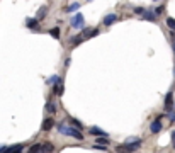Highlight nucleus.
<instances>
[{
    "label": "nucleus",
    "instance_id": "412c9836",
    "mask_svg": "<svg viewBox=\"0 0 175 153\" xmlns=\"http://www.w3.org/2000/svg\"><path fill=\"white\" fill-rule=\"evenodd\" d=\"M72 126H77V129H78V131H80L82 128H83V126H82V123H80V121H77V119H72Z\"/></svg>",
    "mask_w": 175,
    "mask_h": 153
},
{
    "label": "nucleus",
    "instance_id": "4be33fe9",
    "mask_svg": "<svg viewBox=\"0 0 175 153\" xmlns=\"http://www.w3.org/2000/svg\"><path fill=\"white\" fill-rule=\"evenodd\" d=\"M82 41H83V38H82V36H77V38H73V44H80Z\"/></svg>",
    "mask_w": 175,
    "mask_h": 153
},
{
    "label": "nucleus",
    "instance_id": "6ab92c4d",
    "mask_svg": "<svg viewBox=\"0 0 175 153\" xmlns=\"http://www.w3.org/2000/svg\"><path fill=\"white\" fill-rule=\"evenodd\" d=\"M167 26H168L172 31H175V19H172V17H168L167 19Z\"/></svg>",
    "mask_w": 175,
    "mask_h": 153
},
{
    "label": "nucleus",
    "instance_id": "dca6fc26",
    "mask_svg": "<svg viewBox=\"0 0 175 153\" xmlns=\"http://www.w3.org/2000/svg\"><path fill=\"white\" fill-rule=\"evenodd\" d=\"M60 80H61V78L58 77V75H53V77H49V78H48L46 82H48V84H53V85H55L56 82H60Z\"/></svg>",
    "mask_w": 175,
    "mask_h": 153
},
{
    "label": "nucleus",
    "instance_id": "cd10ccee",
    "mask_svg": "<svg viewBox=\"0 0 175 153\" xmlns=\"http://www.w3.org/2000/svg\"><path fill=\"white\" fill-rule=\"evenodd\" d=\"M173 51H175V44H173Z\"/></svg>",
    "mask_w": 175,
    "mask_h": 153
},
{
    "label": "nucleus",
    "instance_id": "b1692460",
    "mask_svg": "<svg viewBox=\"0 0 175 153\" xmlns=\"http://www.w3.org/2000/svg\"><path fill=\"white\" fill-rule=\"evenodd\" d=\"M134 12H136V14H138V15H143V9H134Z\"/></svg>",
    "mask_w": 175,
    "mask_h": 153
},
{
    "label": "nucleus",
    "instance_id": "7ed1b4c3",
    "mask_svg": "<svg viewBox=\"0 0 175 153\" xmlns=\"http://www.w3.org/2000/svg\"><path fill=\"white\" fill-rule=\"evenodd\" d=\"M70 24H72V27H75V29H83V26H85V19H83V15L80 14V12H77V14L72 17V20H70Z\"/></svg>",
    "mask_w": 175,
    "mask_h": 153
},
{
    "label": "nucleus",
    "instance_id": "5701e85b",
    "mask_svg": "<svg viewBox=\"0 0 175 153\" xmlns=\"http://www.w3.org/2000/svg\"><path fill=\"white\" fill-rule=\"evenodd\" d=\"M94 148H95V150H101V151H106V150H107L106 146H101V145H95Z\"/></svg>",
    "mask_w": 175,
    "mask_h": 153
},
{
    "label": "nucleus",
    "instance_id": "bb28decb",
    "mask_svg": "<svg viewBox=\"0 0 175 153\" xmlns=\"http://www.w3.org/2000/svg\"><path fill=\"white\" fill-rule=\"evenodd\" d=\"M5 151V146H0V153H3Z\"/></svg>",
    "mask_w": 175,
    "mask_h": 153
},
{
    "label": "nucleus",
    "instance_id": "ddd939ff",
    "mask_svg": "<svg viewBox=\"0 0 175 153\" xmlns=\"http://www.w3.org/2000/svg\"><path fill=\"white\" fill-rule=\"evenodd\" d=\"M78 9H80V3L75 2V3H70V5L66 7V12H75V10H78Z\"/></svg>",
    "mask_w": 175,
    "mask_h": 153
},
{
    "label": "nucleus",
    "instance_id": "423d86ee",
    "mask_svg": "<svg viewBox=\"0 0 175 153\" xmlns=\"http://www.w3.org/2000/svg\"><path fill=\"white\" fill-rule=\"evenodd\" d=\"M150 131H151L153 134H158L161 131V123L158 121V119H156V121H153L151 124H150Z\"/></svg>",
    "mask_w": 175,
    "mask_h": 153
},
{
    "label": "nucleus",
    "instance_id": "393cba45",
    "mask_svg": "<svg viewBox=\"0 0 175 153\" xmlns=\"http://www.w3.org/2000/svg\"><path fill=\"white\" fill-rule=\"evenodd\" d=\"M172 139H173V148H175V131H172Z\"/></svg>",
    "mask_w": 175,
    "mask_h": 153
},
{
    "label": "nucleus",
    "instance_id": "f3484780",
    "mask_svg": "<svg viewBox=\"0 0 175 153\" xmlns=\"http://www.w3.org/2000/svg\"><path fill=\"white\" fill-rule=\"evenodd\" d=\"M46 111H48L49 114H53V112H55V111H56L55 104H53V102H48V104H46Z\"/></svg>",
    "mask_w": 175,
    "mask_h": 153
},
{
    "label": "nucleus",
    "instance_id": "1a4fd4ad",
    "mask_svg": "<svg viewBox=\"0 0 175 153\" xmlns=\"http://www.w3.org/2000/svg\"><path fill=\"white\" fill-rule=\"evenodd\" d=\"M22 145H14V146H10V148H5V151L3 153H22Z\"/></svg>",
    "mask_w": 175,
    "mask_h": 153
},
{
    "label": "nucleus",
    "instance_id": "f257e3e1",
    "mask_svg": "<svg viewBox=\"0 0 175 153\" xmlns=\"http://www.w3.org/2000/svg\"><path fill=\"white\" fill-rule=\"evenodd\" d=\"M141 148V139L138 138H128L126 143L118 146V153H133Z\"/></svg>",
    "mask_w": 175,
    "mask_h": 153
},
{
    "label": "nucleus",
    "instance_id": "0eeeda50",
    "mask_svg": "<svg viewBox=\"0 0 175 153\" xmlns=\"http://www.w3.org/2000/svg\"><path fill=\"white\" fill-rule=\"evenodd\" d=\"M53 92H55V96H63V92H65V87H63V80L56 82V84H55V89H53Z\"/></svg>",
    "mask_w": 175,
    "mask_h": 153
},
{
    "label": "nucleus",
    "instance_id": "4468645a",
    "mask_svg": "<svg viewBox=\"0 0 175 153\" xmlns=\"http://www.w3.org/2000/svg\"><path fill=\"white\" fill-rule=\"evenodd\" d=\"M143 17L148 19V20H155V14H153V10H145L143 12Z\"/></svg>",
    "mask_w": 175,
    "mask_h": 153
},
{
    "label": "nucleus",
    "instance_id": "6e6552de",
    "mask_svg": "<svg viewBox=\"0 0 175 153\" xmlns=\"http://www.w3.org/2000/svg\"><path fill=\"white\" fill-rule=\"evenodd\" d=\"M116 20H118V15L116 14H109L104 17V26H111V24H114Z\"/></svg>",
    "mask_w": 175,
    "mask_h": 153
},
{
    "label": "nucleus",
    "instance_id": "a878e982",
    "mask_svg": "<svg viewBox=\"0 0 175 153\" xmlns=\"http://www.w3.org/2000/svg\"><path fill=\"white\" fill-rule=\"evenodd\" d=\"M170 121L175 123V114H170Z\"/></svg>",
    "mask_w": 175,
    "mask_h": 153
},
{
    "label": "nucleus",
    "instance_id": "9b49d317",
    "mask_svg": "<svg viewBox=\"0 0 175 153\" xmlns=\"http://www.w3.org/2000/svg\"><path fill=\"white\" fill-rule=\"evenodd\" d=\"M172 102H173V96H172V92H170V94H167V97H165V109L167 111L172 109V107H170V106H172Z\"/></svg>",
    "mask_w": 175,
    "mask_h": 153
},
{
    "label": "nucleus",
    "instance_id": "f8f14e48",
    "mask_svg": "<svg viewBox=\"0 0 175 153\" xmlns=\"http://www.w3.org/2000/svg\"><path fill=\"white\" fill-rule=\"evenodd\" d=\"M37 24H39V22H37V19H27L26 20V26L29 29H37Z\"/></svg>",
    "mask_w": 175,
    "mask_h": 153
},
{
    "label": "nucleus",
    "instance_id": "9d476101",
    "mask_svg": "<svg viewBox=\"0 0 175 153\" xmlns=\"http://www.w3.org/2000/svg\"><path fill=\"white\" fill-rule=\"evenodd\" d=\"M53 151H55V146H53L51 143L41 145V153H53Z\"/></svg>",
    "mask_w": 175,
    "mask_h": 153
},
{
    "label": "nucleus",
    "instance_id": "aec40b11",
    "mask_svg": "<svg viewBox=\"0 0 175 153\" xmlns=\"http://www.w3.org/2000/svg\"><path fill=\"white\" fill-rule=\"evenodd\" d=\"M51 36L55 39H60V27H55V29H51Z\"/></svg>",
    "mask_w": 175,
    "mask_h": 153
},
{
    "label": "nucleus",
    "instance_id": "39448f33",
    "mask_svg": "<svg viewBox=\"0 0 175 153\" xmlns=\"http://www.w3.org/2000/svg\"><path fill=\"white\" fill-rule=\"evenodd\" d=\"M53 126H55V121H53L51 117H48V119H44L43 124H41V131H51Z\"/></svg>",
    "mask_w": 175,
    "mask_h": 153
},
{
    "label": "nucleus",
    "instance_id": "a211bd4d",
    "mask_svg": "<svg viewBox=\"0 0 175 153\" xmlns=\"http://www.w3.org/2000/svg\"><path fill=\"white\" fill-rule=\"evenodd\" d=\"M97 145H101V146H107V145H109V139H107V138H97Z\"/></svg>",
    "mask_w": 175,
    "mask_h": 153
},
{
    "label": "nucleus",
    "instance_id": "20e7f679",
    "mask_svg": "<svg viewBox=\"0 0 175 153\" xmlns=\"http://www.w3.org/2000/svg\"><path fill=\"white\" fill-rule=\"evenodd\" d=\"M89 131H90V134L97 136V138H107V133H106V131H102L101 128H97V126H92Z\"/></svg>",
    "mask_w": 175,
    "mask_h": 153
},
{
    "label": "nucleus",
    "instance_id": "f03ea898",
    "mask_svg": "<svg viewBox=\"0 0 175 153\" xmlns=\"http://www.w3.org/2000/svg\"><path fill=\"white\" fill-rule=\"evenodd\" d=\"M56 128H58V133H60V134L72 136V138H77V139H83V134H82L78 129L72 128V126H66V124H63V123H60V124H58Z\"/></svg>",
    "mask_w": 175,
    "mask_h": 153
},
{
    "label": "nucleus",
    "instance_id": "2eb2a0df",
    "mask_svg": "<svg viewBox=\"0 0 175 153\" xmlns=\"http://www.w3.org/2000/svg\"><path fill=\"white\" fill-rule=\"evenodd\" d=\"M27 153H41V145H32Z\"/></svg>",
    "mask_w": 175,
    "mask_h": 153
}]
</instances>
